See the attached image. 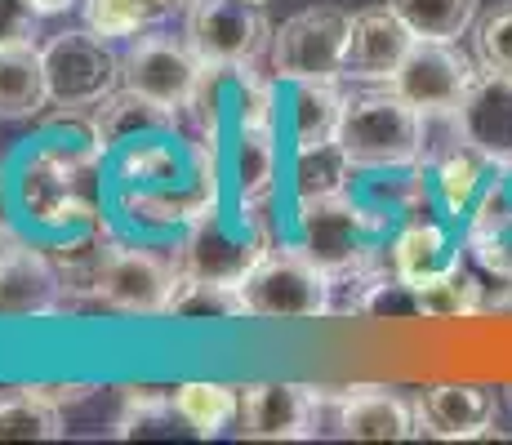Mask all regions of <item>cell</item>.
Returning <instances> with one entry per match:
<instances>
[{
	"label": "cell",
	"mask_w": 512,
	"mask_h": 445,
	"mask_svg": "<svg viewBox=\"0 0 512 445\" xmlns=\"http://www.w3.org/2000/svg\"><path fill=\"white\" fill-rule=\"evenodd\" d=\"M294 232H299V250L308 254L334 285L352 281V276L379 267V236L388 232L374 214L361 205V196L339 192L321 196V201H294Z\"/></svg>",
	"instance_id": "cell-1"
},
{
	"label": "cell",
	"mask_w": 512,
	"mask_h": 445,
	"mask_svg": "<svg viewBox=\"0 0 512 445\" xmlns=\"http://www.w3.org/2000/svg\"><path fill=\"white\" fill-rule=\"evenodd\" d=\"M339 143L357 170H406L423 156V112L392 85H370L343 103Z\"/></svg>",
	"instance_id": "cell-2"
},
{
	"label": "cell",
	"mask_w": 512,
	"mask_h": 445,
	"mask_svg": "<svg viewBox=\"0 0 512 445\" xmlns=\"http://www.w3.org/2000/svg\"><path fill=\"white\" fill-rule=\"evenodd\" d=\"M236 290L245 316L259 321H317L334 312V281L299 245H268Z\"/></svg>",
	"instance_id": "cell-3"
},
{
	"label": "cell",
	"mask_w": 512,
	"mask_h": 445,
	"mask_svg": "<svg viewBox=\"0 0 512 445\" xmlns=\"http://www.w3.org/2000/svg\"><path fill=\"white\" fill-rule=\"evenodd\" d=\"M348 32H352V14H343L339 5H312L290 14L272 32V45H268L272 81H285V85L343 81Z\"/></svg>",
	"instance_id": "cell-4"
},
{
	"label": "cell",
	"mask_w": 512,
	"mask_h": 445,
	"mask_svg": "<svg viewBox=\"0 0 512 445\" xmlns=\"http://www.w3.org/2000/svg\"><path fill=\"white\" fill-rule=\"evenodd\" d=\"M45 54V76H49V98L54 107L67 112H94L98 103L121 89V54L112 41L85 32H58L41 45Z\"/></svg>",
	"instance_id": "cell-5"
},
{
	"label": "cell",
	"mask_w": 512,
	"mask_h": 445,
	"mask_svg": "<svg viewBox=\"0 0 512 445\" xmlns=\"http://www.w3.org/2000/svg\"><path fill=\"white\" fill-rule=\"evenodd\" d=\"M272 32L263 5L245 0H192L183 18V41L205 67H254L268 54Z\"/></svg>",
	"instance_id": "cell-6"
},
{
	"label": "cell",
	"mask_w": 512,
	"mask_h": 445,
	"mask_svg": "<svg viewBox=\"0 0 512 445\" xmlns=\"http://www.w3.org/2000/svg\"><path fill=\"white\" fill-rule=\"evenodd\" d=\"M179 276V259H165L156 250H134V245H107L90 303L125 316H165L174 290H179Z\"/></svg>",
	"instance_id": "cell-7"
},
{
	"label": "cell",
	"mask_w": 512,
	"mask_h": 445,
	"mask_svg": "<svg viewBox=\"0 0 512 445\" xmlns=\"http://www.w3.org/2000/svg\"><path fill=\"white\" fill-rule=\"evenodd\" d=\"M268 245L272 236L259 223H228L219 210H205L201 219H192L174 259H179V272L196 281L241 285L245 272L268 254Z\"/></svg>",
	"instance_id": "cell-8"
},
{
	"label": "cell",
	"mask_w": 512,
	"mask_h": 445,
	"mask_svg": "<svg viewBox=\"0 0 512 445\" xmlns=\"http://www.w3.org/2000/svg\"><path fill=\"white\" fill-rule=\"evenodd\" d=\"M201 81L205 63L192 54V45L165 32H139L134 45L121 54V89H134L170 112H187Z\"/></svg>",
	"instance_id": "cell-9"
},
{
	"label": "cell",
	"mask_w": 512,
	"mask_h": 445,
	"mask_svg": "<svg viewBox=\"0 0 512 445\" xmlns=\"http://www.w3.org/2000/svg\"><path fill=\"white\" fill-rule=\"evenodd\" d=\"M477 81L472 58L459 49V41H419L410 45L401 72L392 76V89L406 98L410 107H419L423 116H450L459 107V98L468 94V85Z\"/></svg>",
	"instance_id": "cell-10"
},
{
	"label": "cell",
	"mask_w": 512,
	"mask_h": 445,
	"mask_svg": "<svg viewBox=\"0 0 512 445\" xmlns=\"http://www.w3.org/2000/svg\"><path fill=\"white\" fill-rule=\"evenodd\" d=\"M321 423V388L308 383H245L236 437L245 441H312Z\"/></svg>",
	"instance_id": "cell-11"
},
{
	"label": "cell",
	"mask_w": 512,
	"mask_h": 445,
	"mask_svg": "<svg viewBox=\"0 0 512 445\" xmlns=\"http://www.w3.org/2000/svg\"><path fill=\"white\" fill-rule=\"evenodd\" d=\"M459 138L468 147H477L495 170L512 165V76L486 72L481 67L477 81L468 85V94L455 107Z\"/></svg>",
	"instance_id": "cell-12"
},
{
	"label": "cell",
	"mask_w": 512,
	"mask_h": 445,
	"mask_svg": "<svg viewBox=\"0 0 512 445\" xmlns=\"http://www.w3.org/2000/svg\"><path fill=\"white\" fill-rule=\"evenodd\" d=\"M499 419V397L477 383H432L415 397V432L437 441L486 437Z\"/></svg>",
	"instance_id": "cell-13"
},
{
	"label": "cell",
	"mask_w": 512,
	"mask_h": 445,
	"mask_svg": "<svg viewBox=\"0 0 512 445\" xmlns=\"http://www.w3.org/2000/svg\"><path fill=\"white\" fill-rule=\"evenodd\" d=\"M419 36L392 14L388 5L379 9H361L352 14V32H348V63H343V76L361 85H388L392 76L401 72L410 45Z\"/></svg>",
	"instance_id": "cell-14"
},
{
	"label": "cell",
	"mask_w": 512,
	"mask_h": 445,
	"mask_svg": "<svg viewBox=\"0 0 512 445\" xmlns=\"http://www.w3.org/2000/svg\"><path fill=\"white\" fill-rule=\"evenodd\" d=\"M54 312H63V276L49 250L23 241L0 263V321H32Z\"/></svg>",
	"instance_id": "cell-15"
},
{
	"label": "cell",
	"mask_w": 512,
	"mask_h": 445,
	"mask_svg": "<svg viewBox=\"0 0 512 445\" xmlns=\"http://www.w3.org/2000/svg\"><path fill=\"white\" fill-rule=\"evenodd\" d=\"M228 178L241 210H263L277 192L281 152H277V125H232L228 134Z\"/></svg>",
	"instance_id": "cell-16"
},
{
	"label": "cell",
	"mask_w": 512,
	"mask_h": 445,
	"mask_svg": "<svg viewBox=\"0 0 512 445\" xmlns=\"http://www.w3.org/2000/svg\"><path fill=\"white\" fill-rule=\"evenodd\" d=\"M334 423L348 441H406L415 432V401L388 388H348L334 401Z\"/></svg>",
	"instance_id": "cell-17"
},
{
	"label": "cell",
	"mask_w": 512,
	"mask_h": 445,
	"mask_svg": "<svg viewBox=\"0 0 512 445\" xmlns=\"http://www.w3.org/2000/svg\"><path fill=\"white\" fill-rule=\"evenodd\" d=\"M459 259H464V254H459V245L450 241L446 223L428 219V214H410L388 245V263H392V272L401 276L406 290L419 281H428V276L446 272V267H455Z\"/></svg>",
	"instance_id": "cell-18"
},
{
	"label": "cell",
	"mask_w": 512,
	"mask_h": 445,
	"mask_svg": "<svg viewBox=\"0 0 512 445\" xmlns=\"http://www.w3.org/2000/svg\"><path fill=\"white\" fill-rule=\"evenodd\" d=\"M85 156L76 152H45L36 161H27V178H23V201L27 210H36V219L45 223H67V214H81L90 219V201L76 192V165Z\"/></svg>",
	"instance_id": "cell-19"
},
{
	"label": "cell",
	"mask_w": 512,
	"mask_h": 445,
	"mask_svg": "<svg viewBox=\"0 0 512 445\" xmlns=\"http://www.w3.org/2000/svg\"><path fill=\"white\" fill-rule=\"evenodd\" d=\"M174 116L179 112L134 94V89H116L107 103H98L90 112V134H94L98 156H107V152H116V147L134 143V138H143V134L174 130Z\"/></svg>",
	"instance_id": "cell-20"
},
{
	"label": "cell",
	"mask_w": 512,
	"mask_h": 445,
	"mask_svg": "<svg viewBox=\"0 0 512 445\" xmlns=\"http://www.w3.org/2000/svg\"><path fill=\"white\" fill-rule=\"evenodd\" d=\"M419 165H428L432 196L441 201V210H446L450 219H468L477 196H481V187H486L490 174H495V165L468 143L446 147V152H437L432 161H419Z\"/></svg>",
	"instance_id": "cell-21"
},
{
	"label": "cell",
	"mask_w": 512,
	"mask_h": 445,
	"mask_svg": "<svg viewBox=\"0 0 512 445\" xmlns=\"http://www.w3.org/2000/svg\"><path fill=\"white\" fill-rule=\"evenodd\" d=\"M49 103L54 98H49L41 45L0 49V121H32Z\"/></svg>",
	"instance_id": "cell-22"
},
{
	"label": "cell",
	"mask_w": 512,
	"mask_h": 445,
	"mask_svg": "<svg viewBox=\"0 0 512 445\" xmlns=\"http://www.w3.org/2000/svg\"><path fill=\"white\" fill-rule=\"evenodd\" d=\"M410 308L432 316V321H450V316H472V312H486V281L481 272L459 259L446 272L428 276V281L410 285Z\"/></svg>",
	"instance_id": "cell-23"
},
{
	"label": "cell",
	"mask_w": 512,
	"mask_h": 445,
	"mask_svg": "<svg viewBox=\"0 0 512 445\" xmlns=\"http://www.w3.org/2000/svg\"><path fill=\"white\" fill-rule=\"evenodd\" d=\"M352 156L343 152L339 138L330 143H308V147H294V161H290V192L294 201H321V196H339L352 187Z\"/></svg>",
	"instance_id": "cell-24"
},
{
	"label": "cell",
	"mask_w": 512,
	"mask_h": 445,
	"mask_svg": "<svg viewBox=\"0 0 512 445\" xmlns=\"http://www.w3.org/2000/svg\"><path fill=\"white\" fill-rule=\"evenodd\" d=\"M343 103L348 98L339 94V81H299L290 89V138L294 147L308 143H330L339 138L343 125Z\"/></svg>",
	"instance_id": "cell-25"
},
{
	"label": "cell",
	"mask_w": 512,
	"mask_h": 445,
	"mask_svg": "<svg viewBox=\"0 0 512 445\" xmlns=\"http://www.w3.org/2000/svg\"><path fill=\"white\" fill-rule=\"evenodd\" d=\"M174 414L196 437H223L241 414V388H232V383H179Z\"/></svg>",
	"instance_id": "cell-26"
},
{
	"label": "cell",
	"mask_w": 512,
	"mask_h": 445,
	"mask_svg": "<svg viewBox=\"0 0 512 445\" xmlns=\"http://www.w3.org/2000/svg\"><path fill=\"white\" fill-rule=\"evenodd\" d=\"M63 432V410L45 401L32 383L0 397V441H58Z\"/></svg>",
	"instance_id": "cell-27"
},
{
	"label": "cell",
	"mask_w": 512,
	"mask_h": 445,
	"mask_svg": "<svg viewBox=\"0 0 512 445\" xmlns=\"http://www.w3.org/2000/svg\"><path fill=\"white\" fill-rule=\"evenodd\" d=\"M423 41H459L477 23L481 0H383Z\"/></svg>",
	"instance_id": "cell-28"
},
{
	"label": "cell",
	"mask_w": 512,
	"mask_h": 445,
	"mask_svg": "<svg viewBox=\"0 0 512 445\" xmlns=\"http://www.w3.org/2000/svg\"><path fill=\"white\" fill-rule=\"evenodd\" d=\"M85 27L103 41H134L165 14L156 0H81Z\"/></svg>",
	"instance_id": "cell-29"
},
{
	"label": "cell",
	"mask_w": 512,
	"mask_h": 445,
	"mask_svg": "<svg viewBox=\"0 0 512 445\" xmlns=\"http://www.w3.org/2000/svg\"><path fill=\"white\" fill-rule=\"evenodd\" d=\"M165 316H214V321H228V316H245V303H241V290H236V285L196 281V276L183 272Z\"/></svg>",
	"instance_id": "cell-30"
},
{
	"label": "cell",
	"mask_w": 512,
	"mask_h": 445,
	"mask_svg": "<svg viewBox=\"0 0 512 445\" xmlns=\"http://www.w3.org/2000/svg\"><path fill=\"white\" fill-rule=\"evenodd\" d=\"M477 63L486 67V72L512 76V0L495 5L477 23Z\"/></svg>",
	"instance_id": "cell-31"
},
{
	"label": "cell",
	"mask_w": 512,
	"mask_h": 445,
	"mask_svg": "<svg viewBox=\"0 0 512 445\" xmlns=\"http://www.w3.org/2000/svg\"><path fill=\"white\" fill-rule=\"evenodd\" d=\"M41 9L32 0H0V49L9 45H36L41 36Z\"/></svg>",
	"instance_id": "cell-32"
},
{
	"label": "cell",
	"mask_w": 512,
	"mask_h": 445,
	"mask_svg": "<svg viewBox=\"0 0 512 445\" xmlns=\"http://www.w3.org/2000/svg\"><path fill=\"white\" fill-rule=\"evenodd\" d=\"M32 388L41 392L45 401H54L58 410H67V405H85L98 392L94 383H32Z\"/></svg>",
	"instance_id": "cell-33"
},
{
	"label": "cell",
	"mask_w": 512,
	"mask_h": 445,
	"mask_svg": "<svg viewBox=\"0 0 512 445\" xmlns=\"http://www.w3.org/2000/svg\"><path fill=\"white\" fill-rule=\"evenodd\" d=\"M18 245H23V236H18V232H14V227H9L5 219H0V263H5L9 254L18 250Z\"/></svg>",
	"instance_id": "cell-34"
},
{
	"label": "cell",
	"mask_w": 512,
	"mask_h": 445,
	"mask_svg": "<svg viewBox=\"0 0 512 445\" xmlns=\"http://www.w3.org/2000/svg\"><path fill=\"white\" fill-rule=\"evenodd\" d=\"M36 9H41V14H63V9H72L76 0H32Z\"/></svg>",
	"instance_id": "cell-35"
},
{
	"label": "cell",
	"mask_w": 512,
	"mask_h": 445,
	"mask_svg": "<svg viewBox=\"0 0 512 445\" xmlns=\"http://www.w3.org/2000/svg\"><path fill=\"white\" fill-rule=\"evenodd\" d=\"M156 5H161V9H187L192 0H156Z\"/></svg>",
	"instance_id": "cell-36"
},
{
	"label": "cell",
	"mask_w": 512,
	"mask_h": 445,
	"mask_svg": "<svg viewBox=\"0 0 512 445\" xmlns=\"http://www.w3.org/2000/svg\"><path fill=\"white\" fill-rule=\"evenodd\" d=\"M245 5H268V0H245Z\"/></svg>",
	"instance_id": "cell-37"
},
{
	"label": "cell",
	"mask_w": 512,
	"mask_h": 445,
	"mask_svg": "<svg viewBox=\"0 0 512 445\" xmlns=\"http://www.w3.org/2000/svg\"><path fill=\"white\" fill-rule=\"evenodd\" d=\"M508 392H512V388H508Z\"/></svg>",
	"instance_id": "cell-38"
}]
</instances>
